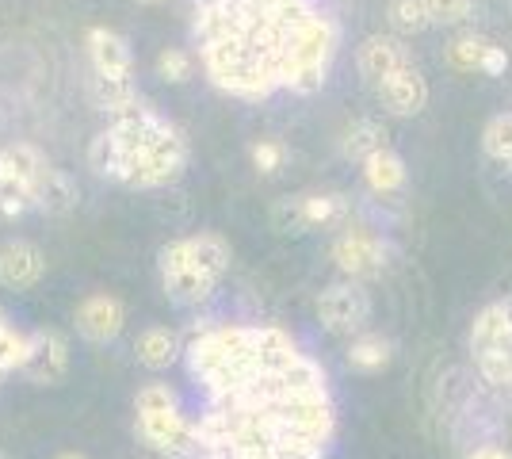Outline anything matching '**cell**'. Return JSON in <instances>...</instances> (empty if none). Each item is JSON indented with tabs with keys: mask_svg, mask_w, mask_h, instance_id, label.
<instances>
[{
	"mask_svg": "<svg viewBox=\"0 0 512 459\" xmlns=\"http://www.w3.org/2000/svg\"><path fill=\"white\" fill-rule=\"evenodd\" d=\"M249 157H253V169L260 176H276L283 173L291 153H287V142H279V138H260V142H253Z\"/></svg>",
	"mask_w": 512,
	"mask_h": 459,
	"instance_id": "obj_32",
	"label": "cell"
},
{
	"mask_svg": "<svg viewBox=\"0 0 512 459\" xmlns=\"http://www.w3.org/2000/svg\"><path fill=\"white\" fill-rule=\"evenodd\" d=\"M88 88H92L96 108L107 111V119L142 100V96H138V85H134V77H96V73H92Z\"/></svg>",
	"mask_w": 512,
	"mask_h": 459,
	"instance_id": "obj_24",
	"label": "cell"
},
{
	"mask_svg": "<svg viewBox=\"0 0 512 459\" xmlns=\"http://www.w3.org/2000/svg\"><path fill=\"white\" fill-rule=\"evenodd\" d=\"M344 360H348L352 372H363V375L383 372L386 364L394 360V341L383 337V333H356L348 352H344Z\"/></svg>",
	"mask_w": 512,
	"mask_h": 459,
	"instance_id": "obj_20",
	"label": "cell"
},
{
	"mask_svg": "<svg viewBox=\"0 0 512 459\" xmlns=\"http://www.w3.org/2000/svg\"><path fill=\"white\" fill-rule=\"evenodd\" d=\"M279 387H283V394L329 391V379H325V368H321L318 360L302 352L291 368H283V372H279Z\"/></svg>",
	"mask_w": 512,
	"mask_h": 459,
	"instance_id": "obj_25",
	"label": "cell"
},
{
	"mask_svg": "<svg viewBox=\"0 0 512 459\" xmlns=\"http://www.w3.org/2000/svg\"><path fill=\"white\" fill-rule=\"evenodd\" d=\"M409 180V169H406V157L398 150H379L371 153L367 161H363V184L375 192V196H394V192H402Z\"/></svg>",
	"mask_w": 512,
	"mask_h": 459,
	"instance_id": "obj_15",
	"label": "cell"
},
{
	"mask_svg": "<svg viewBox=\"0 0 512 459\" xmlns=\"http://www.w3.org/2000/svg\"><path fill=\"white\" fill-rule=\"evenodd\" d=\"M256 8H279V4H287V0H249Z\"/></svg>",
	"mask_w": 512,
	"mask_h": 459,
	"instance_id": "obj_38",
	"label": "cell"
},
{
	"mask_svg": "<svg viewBox=\"0 0 512 459\" xmlns=\"http://www.w3.org/2000/svg\"><path fill=\"white\" fill-rule=\"evenodd\" d=\"M88 165L107 180L127 184V188H169L188 169V138L169 123L146 150L138 153L111 157V153L88 146Z\"/></svg>",
	"mask_w": 512,
	"mask_h": 459,
	"instance_id": "obj_1",
	"label": "cell"
},
{
	"mask_svg": "<svg viewBox=\"0 0 512 459\" xmlns=\"http://www.w3.org/2000/svg\"><path fill=\"white\" fill-rule=\"evenodd\" d=\"M341 50V27L325 12H310L306 20L291 31L287 54H283V88L295 96H314L329 81L333 58Z\"/></svg>",
	"mask_w": 512,
	"mask_h": 459,
	"instance_id": "obj_2",
	"label": "cell"
},
{
	"mask_svg": "<svg viewBox=\"0 0 512 459\" xmlns=\"http://www.w3.org/2000/svg\"><path fill=\"white\" fill-rule=\"evenodd\" d=\"M192 54L188 50H176V46H169V50H161L157 54V77L161 81H169V85H184L188 77H192Z\"/></svg>",
	"mask_w": 512,
	"mask_h": 459,
	"instance_id": "obj_34",
	"label": "cell"
},
{
	"mask_svg": "<svg viewBox=\"0 0 512 459\" xmlns=\"http://www.w3.org/2000/svg\"><path fill=\"white\" fill-rule=\"evenodd\" d=\"M218 4H230V0H195V8H218Z\"/></svg>",
	"mask_w": 512,
	"mask_h": 459,
	"instance_id": "obj_39",
	"label": "cell"
},
{
	"mask_svg": "<svg viewBox=\"0 0 512 459\" xmlns=\"http://www.w3.org/2000/svg\"><path fill=\"white\" fill-rule=\"evenodd\" d=\"M27 356H31V333H20V329H12L4 322L0 326V372H23Z\"/></svg>",
	"mask_w": 512,
	"mask_h": 459,
	"instance_id": "obj_29",
	"label": "cell"
},
{
	"mask_svg": "<svg viewBox=\"0 0 512 459\" xmlns=\"http://www.w3.org/2000/svg\"><path fill=\"white\" fill-rule=\"evenodd\" d=\"M386 127L383 119H375V115H363V119H352L341 134V157L344 161H367L371 153L386 150Z\"/></svg>",
	"mask_w": 512,
	"mask_h": 459,
	"instance_id": "obj_17",
	"label": "cell"
},
{
	"mask_svg": "<svg viewBox=\"0 0 512 459\" xmlns=\"http://www.w3.org/2000/svg\"><path fill=\"white\" fill-rule=\"evenodd\" d=\"M463 459H512V452L501 448V444H478V448H470Z\"/></svg>",
	"mask_w": 512,
	"mask_h": 459,
	"instance_id": "obj_37",
	"label": "cell"
},
{
	"mask_svg": "<svg viewBox=\"0 0 512 459\" xmlns=\"http://www.w3.org/2000/svg\"><path fill=\"white\" fill-rule=\"evenodd\" d=\"M509 8H512V0H509Z\"/></svg>",
	"mask_w": 512,
	"mask_h": 459,
	"instance_id": "obj_44",
	"label": "cell"
},
{
	"mask_svg": "<svg viewBox=\"0 0 512 459\" xmlns=\"http://www.w3.org/2000/svg\"><path fill=\"white\" fill-rule=\"evenodd\" d=\"M134 356H138V364L142 368H150V372H165L176 364V356H180V337L165 326H150L138 333V341H134Z\"/></svg>",
	"mask_w": 512,
	"mask_h": 459,
	"instance_id": "obj_19",
	"label": "cell"
},
{
	"mask_svg": "<svg viewBox=\"0 0 512 459\" xmlns=\"http://www.w3.org/2000/svg\"><path fill=\"white\" fill-rule=\"evenodd\" d=\"M188 241V257L199 272H207L211 280L222 284V276L230 272V261H234V249H230V241L222 238V234H214V230H203V234H192Z\"/></svg>",
	"mask_w": 512,
	"mask_h": 459,
	"instance_id": "obj_18",
	"label": "cell"
},
{
	"mask_svg": "<svg viewBox=\"0 0 512 459\" xmlns=\"http://www.w3.org/2000/svg\"><path fill=\"white\" fill-rule=\"evenodd\" d=\"M35 207L46 211V215H65L77 207V184L73 176L62 173V169H46V176L35 188Z\"/></svg>",
	"mask_w": 512,
	"mask_h": 459,
	"instance_id": "obj_22",
	"label": "cell"
},
{
	"mask_svg": "<svg viewBox=\"0 0 512 459\" xmlns=\"http://www.w3.org/2000/svg\"><path fill=\"white\" fill-rule=\"evenodd\" d=\"M138 4H157V0H138Z\"/></svg>",
	"mask_w": 512,
	"mask_h": 459,
	"instance_id": "obj_42",
	"label": "cell"
},
{
	"mask_svg": "<svg viewBox=\"0 0 512 459\" xmlns=\"http://www.w3.org/2000/svg\"><path fill=\"white\" fill-rule=\"evenodd\" d=\"M318 322L337 337H356L371 322V295L360 280H337L318 295Z\"/></svg>",
	"mask_w": 512,
	"mask_h": 459,
	"instance_id": "obj_5",
	"label": "cell"
},
{
	"mask_svg": "<svg viewBox=\"0 0 512 459\" xmlns=\"http://www.w3.org/2000/svg\"><path fill=\"white\" fill-rule=\"evenodd\" d=\"M375 96H379V104H383L386 115H394V119H413V115H421L428 108V96H432V88H428V77L417 69V62L406 69H398L390 81L375 88Z\"/></svg>",
	"mask_w": 512,
	"mask_h": 459,
	"instance_id": "obj_10",
	"label": "cell"
},
{
	"mask_svg": "<svg viewBox=\"0 0 512 459\" xmlns=\"http://www.w3.org/2000/svg\"><path fill=\"white\" fill-rule=\"evenodd\" d=\"M386 23L394 27V35H421L432 27L425 0H390L386 4Z\"/></svg>",
	"mask_w": 512,
	"mask_h": 459,
	"instance_id": "obj_26",
	"label": "cell"
},
{
	"mask_svg": "<svg viewBox=\"0 0 512 459\" xmlns=\"http://www.w3.org/2000/svg\"><path fill=\"white\" fill-rule=\"evenodd\" d=\"M302 211H306V226L310 230H333V226L348 222L352 203L341 192H306L302 196Z\"/></svg>",
	"mask_w": 512,
	"mask_h": 459,
	"instance_id": "obj_21",
	"label": "cell"
},
{
	"mask_svg": "<svg viewBox=\"0 0 512 459\" xmlns=\"http://www.w3.org/2000/svg\"><path fill=\"white\" fill-rule=\"evenodd\" d=\"M161 410H180V398L169 383H146L134 394V414H161Z\"/></svg>",
	"mask_w": 512,
	"mask_h": 459,
	"instance_id": "obj_33",
	"label": "cell"
},
{
	"mask_svg": "<svg viewBox=\"0 0 512 459\" xmlns=\"http://www.w3.org/2000/svg\"><path fill=\"white\" fill-rule=\"evenodd\" d=\"M161 287L169 295V303L176 306H203L214 295L218 280H211L207 272H199L188 257V241H169L161 249Z\"/></svg>",
	"mask_w": 512,
	"mask_h": 459,
	"instance_id": "obj_6",
	"label": "cell"
},
{
	"mask_svg": "<svg viewBox=\"0 0 512 459\" xmlns=\"http://www.w3.org/2000/svg\"><path fill=\"white\" fill-rule=\"evenodd\" d=\"M69 372V341L58 329H35L31 333V356L23 364V375L39 387H54L62 383Z\"/></svg>",
	"mask_w": 512,
	"mask_h": 459,
	"instance_id": "obj_11",
	"label": "cell"
},
{
	"mask_svg": "<svg viewBox=\"0 0 512 459\" xmlns=\"http://www.w3.org/2000/svg\"><path fill=\"white\" fill-rule=\"evenodd\" d=\"M268 219H272V230L283 234V238H299V234L310 230V226H306V211H302V196L276 199L272 211H268Z\"/></svg>",
	"mask_w": 512,
	"mask_h": 459,
	"instance_id": "obj_30",
	"label": "cell"
},
{
	"mask_svg": "<svg viewBox=\"0 0 512 459\" xmlns=\"http://www.w3.org/2000/svg\"><path fill=\"white\" fill-rule=\"evenodd\" d=\"M413 66V54L402 43V35H367L356 46V69H360L363 85L379 88L383 81H390L398 69Z\"/></svg>",
	"mask_w": 512,
	"mask_h": 459,
	"instance_id": "obj_9",
	"label": "cell"
},
{
	"mask_svg": "<svg viewBox=\"0 0 512 459\" xmlns=\"http://www.w3.org/2000/svg\"><path fill=\"white\" fill-rule=\"evenodd\" d=\"M54 459H88V456H81V452H62V456H54Z\"/></svg>",
	"mask_w": 512,
	"mask_h": 459,
	"instance_id": "obj_40",
	"label": "cell"
},
{
	"mask_svg": "<svg viewBox=\"0 0 512 459\" xmlns=\"http://www.w3.org/2000/svg\"><path fill=\"white\" fill-rule=\"evenodd\" d=\"M0 383H4V372H0Z\"/></svg>",
	"mask_w": 512,
	"mask_h": 459,
	"instance_id": "obj_43",
	"label": "cell"
},
{
	"mask_svg": "<svg viewBox=\"0 0 512 459\" xmlns=\"http://www.w3.org/2000/svg\"><path fill=\"white\" fill-rule=\"evenodd\" d=\"M4 322H8V318H4V310H0V326H4Z\"/></svg>",
	"mask_w": 512,
	"mask_h": 459,
	"instance_id": "obj_41",
	"label": "cell"
},
{
	"mask_svg": "<svg viewBox=\"0 0 512 459\" xmlns=\"http://www.w3.org/2000/svg\"><path fill=\"white\" fill-rule=\"evenodd\" d=\"M486 50H490V39H486V35H474V31H467V35H459V39L448 46V62L455 69L470 73V69H482Z\"/></svg>",
	"mask_w": 512,
	"mask_h": 459,
	"instance_id": "obj_31",
	"label": "cell"
},
{
	"mask_svg": "<svg viewBox=\"0 0 512 459\" xmlns=\"http://www.w3.org/2000/svg\"><path fill=\"white\" fill-rule=\"evenodd\" d=\"M482 150H486V157L512 169V111L493 115L490 123L482 127Z\"/></svg>",
	"mask_w": 512,
	"mask_h": 459,
	"instance_id": "obj_27",
	"label": "cell"
},
{
	"mask_svg": "<svg viewBox=\"0 0 512 459\" xmlns=\"http://www.w3.org/2000/svg\"><path fill=\"white\" fill-rule=\"evenodd\" d=\"M329 257H333V264L341 268V276H348V280H371V276H379L386 268L390 249H386L383 238H375L367 230H344L341 238L333 241Z\"/></svg>",
	"mask_w": 512,
	"mask_h": 459,
	"instance_id": "obj_8",
	"label": "cell"
},
{
	"mask_svg": "<svg viewBox=\"0 0 512 459\" xmlns=\"http://www.w3.org/2000/svg\"><path fill=\"white\" fill-rule=\"evenodd\" d=\"M31 207H35L31 184L0 169V215H4V219H20V215H27Z\"/></svg>",
	"mask_w": 512,
	"mask_h": 459,
	"instance_id": "obj_28",
	"label": "cell"
},
{
	"mask_svg": "<svg viewBox=\"0 0 512 459\" xmlns=\"http://www.w3.org/2000/svg\"><path fill=\"white\" fill-rule=\"evenodd\" d=\"M43 272H46V261L43 253H39V245H31V241H8L0 249V287L27 291V287H35L43 280Z\"/></svg>",
	"mask_w": 512,
	"mask_h": 459,
	"instance_id": "obj_14",
	"label": "cell"
},
{
	"mask_svg": "<svg viewBox=\"0 0 512 459\" xmlns=\"http://www.w3.org/2000/svg\"><path fill=\"white\" fill-rule=\"evenodd\" d=\"M134 433L146 440V448L169 459H195L199 452V433L195 421L184 417V410H161V414H138Z\"/></svg>",
	"mask_w": 512,
	"mask_h": 459,
	"instance_id": "obj_7",
	"label": "cell"
},
{
	"mask_svg": "<svg viewBox=\"0 0 512 459\" xmlns=\"http://www.w3.org/2000/svg\"><path fill=\"white\" fill-rule=\"evenodd\" d=\"M0 169L12 176H20V180H27L31 184V192L39 188V180L46 176V169H50V161H46L43 153L35 150L31 142H12V146H4L0 150Z\"/></svg>",
	"mask_w": 512,
	"mask_h": 459,
	"instance_id": "obj_23",
	"label": "cell"
},
{
	"mask_svg": "<svg viewBox=\"0 0 512 459\" xmlns=\"http://www.w3.org/2000/svg\"><path fill=\"white\" fill-rule=\"evenodd\" d=\"M73 318H77V333H81L85 341H92V345H111V341L123 333V326H127L123 303H119L115 295H100V291L81 299Z\"/></svg>",
	"mask_w": 512,
	"mask_h": 459,
	"instance_id": "obj_12",
	"label": "cell"
},
{
	"mask_svg": "<svg viewBox=\"0 0 512 459\" xmlns=\"http://www.w3.org/2000/svg\"><path fill=\"white\" fill-rule=\"evenodd\" d=\"M256 356H260V368L268 375H279L283 368H291L299 360V341L287 333L283 326H256Z\"/></svg>",
	"mask_w": 512,
	"mask_h": 459,
	"instance_id": "obj_16",
	"label": "cell"
},
{
	"mask_svg": "<svg viewBox=\"0 0 512 459\" xmlns=\"http://www.w3.org/2000/svg\"><path fill=\"white\" fill-rule=\"evenodd\" d=\"M85 46L96 77H134V58H130V46L119 31L92 27L85 35Z\"/></svg>",
	"mask_w": 512,
	"mask_h": 459,
	"instance_id": "obj_13",
	"label": "cell"
},
{
	"mask_svg": "<svg viewBox=\"0 0 512 459\" xmlns=\"http://www.w3.org/2000/svg\"><path fill=\"white\" fill-rule=\"evenodd\" d=\"M467 345L490 387H512V303L482 306L470 322Z\"/></svg>",
	"mask_w": 512,
	"mask_h": 459,
	"instance_id": "obj_3",
	"label": "cell"
},
{
	"mask_svg": "<svg viewBox=\"0 0 512 459\" xmlns=\"http://www.w3.org/2000/svg\"><path fill=\"white\" fill-rule=\"evenodd\" d=\"M505 69H509V54H505V46L490 43L486 58H482V73H486V77H501Z\"/></svg>",
	"mask_w": 512,
	"mask_h": 459,
	"instance_id": "obj_36",
	"label": "cell"
},
{
	"mask_svg": "<svg viewBox=\"0 0 512 459\" xmlns=\"http://www.w3.org/2000/svg\"><path fill=\"white\" fill-rule=\"evenodd\" d=\"M279 425L295 437L310 440L318 448H329V440L337 433V406L329 391H306V394H279L276 402Z\"/></svg>",
	"mask_w": 512,
	"mask_h": 459,
	"instance_id": "obj_4",
	"label": "cell"
},
{
	"mask_svg": "<svg viewBox=\"0 0 512 459\" xmlns=\"http://www.w3.org/2000/svg\"><path fill=\"white\" fill-rule=\"evenodd\" d=\"M428 20L440 27H459L474 16V0H425Z\"/></svg>",
	"mask_w": 512,
	"mask_h": 459,
	"instance_id": "obj_35",
	"label": "cell"
}]
</instances>
